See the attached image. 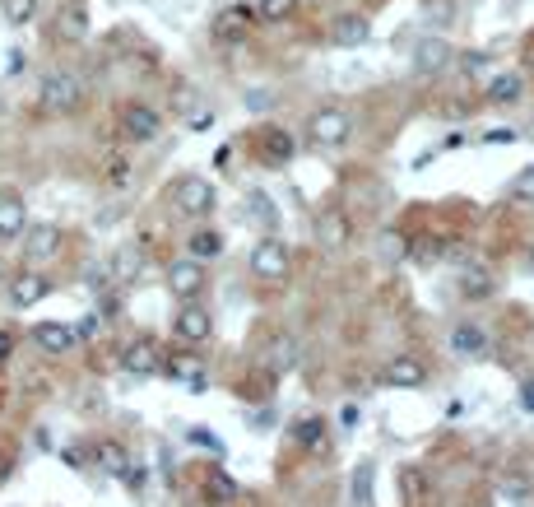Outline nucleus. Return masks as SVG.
Instances as JSON below:
<instances>
[{
	"label": "nucleus",
	"instance_id": "nucleus-25",
	"mask_svg": "<svg viewBox=\"0 0 534 507\" xmlns=\"http://www.w3.org/2000/svg\"><path fill=\"white\" fill-rule=\"evenodd\" d=\"M242 205H246V219H252V224H261L265 233L279 224V210H274V201L265 196L261 186H252V191H246V196H242Z\"/></svg>",
	"mask_w": 534,
	"mask_h": 507
},
{
	"label": "nucleus",
	"instance_id": "nucleus-3",
	"mask_svg": "<svg viewBox=\"0 0 534 507\" xmlns=\"http://www.w3.org/2000/svg\"><path fill=\"white\" fill-rule=\"evenodd\" d=\"M116 126H121V135H126L131 144H149V140H158V135H163V112H158L153 103L131 98V103H121Z\"/></svg>",
	"mask_w": 534,
	"mask_h": 507
},
{
	"label": "nucleus",
	"instance_id": "nucleus-16",
	"mask_svg": "<svg viewBox=\"0 0 534 507\" xmlns=\"http://www.w3.org/2000/svg\"><path fill=\"white\" fill-rule=\"evenodd\" d=\"M256 149H261V159H265L270 168H283V164L298 159V140L283 131V126H265L261 140H256Z\"/></svg>",
	"mask_w": 534,
	"mask_h": 507
},
{
	"label": "nucleus",
	"instance_id": "nucleus-21",
	"mask_svg": "<svg viewBox=\"0 0 534 507\" xmlns=\"http://www.w3.org/2000/svg\"><path fill=\"white\" fill-rule=\"evenodd\" d=\"M144 275V252L140 247H116L107 256V280L112 284H135Z\"/></svg>",
	"mask_w": 534,
	"mask_h": 507
},
{
	"label": "nucleus",
	"instance_id": "nucleus-15",
	"mask_svg": "<svg viewBox=\"0 0 534 507\" xmlns=\"http://www.w3.org/2000/svg\"><path fill=\"white\" fill-rule=\"evenodd\" d=\"M28 233V205L19 191H0V243H19Z\"/></svg>",
	"mask_w": 534,
	"mask_h": 507
},
{
	"label": "nucleus",
	"instance_id": "nucleus-10",
	"mask_svg": "<svg viewBox=\"0 0 534 507\" xmlns=\"http://www.w3.org/2000/svg\"><path fill=\"white\" fill-rule=\"evenodd\" d=\"M121 368H126L131 377H153L163 368V344L153 335H135L126 349H121Z\"/></svg>",
	"mask_w": 534,
	"mask_h": 507
},
{
	"label": "nucleus",
	"instance_id": "nucleus-34",
	"mask_svg": "<svg viewBox=\"0 0 534 507\" xmlns=\"http://www.w3.org/2000/svg\"><path fill=\"white\" fill-rule=\"evenodd\" d=\"M349 498H353V507H377V498H372V465H358Z\"/></svg>",
	"mask_w": 534,
	"mask_h": 507
},
{
	"label": "nucleus",
	"instance_id": "nucleus-39",
	"mask_svg": "<svg viewBox=\"0 0 534 507\" xmlns=\"http://www.w3.org/2000/svg\"><path fill=\"white\" fill-rule=\"evenodd\" d=\"M70 331H74V340H98V331H103V317H98V312H89V317H79Z\"/></svg>",
	"mask_w": 534,
	"mask_h": 507
},
{
	"label": "nucleus",
	"instance_id": "nucleus-42",
	"mask_svg": "<svg viewBox=\"0 0 534 507\" xmlns=\"http://www.w3.org/2000/svg\"><path fill=\"white\" fill-rule=\"evenodd\" d=\"M404 493H409V498H414V502L423 498V484H419V471H404Z\"/></svg>",
	"mask_w": 534,
	"mask_h": 507
},
{
	"label": "nucleus",
	"instance_id": "nucleus-47",
	"mask_svg": "<svg viewBox=\"0 0 534 507\" xmlns=\"http://www.w3.org/2000/svg\"><path fill=\"white\" fill-rule=\"evenodd\" d=\"M0 112H5V98H0Z\"/></svg>",
	"mask_w": 534,
	"mask_h": 507
},
{
	"label": "nucleus",
	"instance_id": "nucleus-22",
	"mask_svg": "<svg viewBox=\"0 0 534 507\" xmlns=\"http://www.w3.org/2000/svg\"><path fill=\"white\" fill-rule=\"evenodd\" d=\"M450 349H456L460 359H479L483 349H488V326H479V322L450 326Z\"/></svg>",
	"mask_w": 534,
	"mask_h": 507
},
{
	"label": "nucleus",
	"instance_id": "nucleus-28",
	"mask_svg": "<svg viewBox=\"0 0 534 507\" xmlns=\"http://www.w3.org/2000/svg\"><path fill=\"white\" fill-rule=\"evenodd\" d=\"M293 363H298L293 335H274V340H270V354H265V368H270V373H289Z\"/></svg>",
	"mask_w": 534,
	"mask_h": 507
},
{
	"label": "nucleus",
	"instance_id": "nucleus-33",
	"mask_svg": "<svg viewBox=\"0 0 534 507\" xmlns=\"http://www.w3.org/2000/svg\"><path fill=\"white\" fill-rule=\"evenodd\" d=\"M293 438L316 456V452H325V423H321V419H302V423L293 428Z\"/></svg>",
	"mask_w": 534,
	"mask_h": 507
},
{
	"label": "nucleus",
	"instance_id": "nucleus-24",
	"mask_svg": "<svg viewBox=\"0 0 534 507\" xmlns=\"http://www.w3.org/2000/svg\"><path fill=\"white\" fill-rule=\"evenodd\" d=\"M94 465H98V471H107V475H126V465H131V456H126V447H121V442H112V438H98L94 442Z\"/></svg>",
	"mask_w": 534,
	"mask_h": 507
},
{
	"label": "nucleus",
	"instance_id": "nucleus-41",
	"mask_svg": "<svg viewBox=\"0 0 534 507\" xmlns=\"http://www.w3.org/2000/svg\"><path fill=\"white\" fill-rule=\"evenodd\" d=\"M516 401H520V410H525V414H534V377H525V382H520Z\"/></svg>",
	"mask_w": 534,
	"mask_h": 507
},
{
	"label": "nucleus",
	"instance_id": "nucleus-7",
	"mask_svg": "<svg viewBox=\"0 0 534 507\" xmlns=\"http://www.w3.org/2000/svg\"><path fill=\"white\" fill-rule=\"evenodd\" d=\"M204 284H210V275H204V261H191V256L168 261V293H173V298L195 303V298L204 293Z\"/></svg>",
	"mask_w": 534,
	"mask_h": 507
},
{
	"label": "nucleus",
	"instance_id": "nucleus-5",
	"mask_svg": "<svg viewBox=\"0 0 534 507\" xmlns=\"http://www.w3.org/2000/svg\"><path fill=\"white\" fill-rule=\"evenodd\" d=\"M214 201H219V191H214L210 177H182L173 186V210L182 219H204V214L214 210Z\"/></svg>",
	"mask_w": 534,
	"mask_h": 507
},
{
	"label": "nucleus",
	"instance_id": "nucleus-32",
	"mask_svg": "<svg viewBox=\"0 0 534 507\" xmlns=\"http://www.w3.org/2000/svg\"><path fill=\"white\" fill-rule=\"evenodd\" d=\"M237 498V484H232V475H223V471H214L210 480H204V502H232Z\"/></svg>",
	"mask_w": 534,
	"mask_h": 507
},
{
	"label": "nucleus",
	"instance_id": "nucleus-23",
	"mask_svg": "<svg viewBox=\"0 0 534 507\" xmlns=\"http://www.w3.org/2000/svg\"><path fill=\"white\" fill-rule=\"evenodd\" d=\"M367 37H372V24H367L362 15H340V19L331 24V43H335V47H362Z\"/></svg>",
	"mask_w": 534,
	"mask_h": 507
},
{
	"label": "nucleus",
	"instance_id": "nucleus-30",
	"mask_svg": "<svg viewBox=\"0 0 534 507\" xmlns=\"http://www.w3.org/2000/svg\"><path fill=\"white\" fill-rule=\"evenodd\" d=\"M498 493L511 498V502H525V498H534V480L525 471H502L498 475Z\"/></svg>",
	"mask_w": 534,
	"mask_h": 507
},
{
	"label": "nucleus",
	"instance_id": "nucleus-12",
	"mask_svg": "<svg viewBox=\"0 0 534 507\" xmlns=\"http://www.w3.org/2000/svg\"><path fill=\"white\" fill-rule=\"evenodd\" d=\"M168 382L186 386V392H204L210 386V373H204V363L195 354H163V368H158Z\"/></svg>",
	"mask_w": 534,
	"mask_h": 507
},
{
	"label": "nucleus",
	"instance_id": "nucleus-31",
	"mask_svg": "<svg viewBox=\"0 0 534 507\" xmlns=\"http://www.w3.org/2000/svg\"><path fill=\"white\" fill-rule=\"evenodd\" d=\"M0 15L10 28H28L37 19V0H0Z\"/></svg>",
	"mask_w": 534,
	"mask_h": 507
},
{
	"label": "nucleus",
	"instance_id": "nucleus-13",
	"mask_svg": "<svg viewBox=\"0 0 534 507\" xmlns=\"http://www.w3.org/2000/svg\"><path fill=\"white\" fill-rule=\"evenodd\" d=\"M89 33H94L89 5H84V0H65L61 15H56V37H61V43H70V47H79V43H89Z\"/></svg>",
	"mask_w": 534,
	"mask_h": 507
},
{
	"label": "nucleus",
	"instance_id": "nucleus-40",
	"mask_svg": "<svg viewBox=\"0 0 534 507\" xmlns=\"http://www.w3.org/2000/svg\"><path fill=\"white\" fill-rule=\"evenodd\" d=\"M131 182V164L126 159H112L107 164V186H126Z\"/></svg>",
	"mask_w": 534,
	"mask_h": 507
},
{
	"label": "nucleus",
	"instance_id": "nucleus-36",
	"mask_svg": "<svg viewBox=\"0 0 534 507\" xmlns=\"http://www.w3.org/2000/svg\"><path fill=\"white\" fill-rule=\"evenodd\" d=\"M293 10H298V0H261V5H256V19L283 24V19H293Z\"/></svg>",
	"mask_w": 534,
	"mask_h": 507
},
{
	"label": "nucleus",
	"instance_id": "nucleus-2",
	"mask_svg": "<svg viewBox=\"0 0 534 507\" xmlns=\"http://www.w3.org/2000/svg\"><path fill=\"white\" fill-rule=\"evenodd\" d=\"M353 135V112L349 107H321L307 116V144L316 149H340Z\"/></svg>",
	"mask_w": 534,
	"mask_h": 507
},
{
	"label": "nucleus",
	"instance_id": "nucleus-11",
	"mask_svg": "<svg viewBox=\"0 0 534 507\" xmlns=\"http://www.w3.org/2000/svg\"><path fill=\"white\" fill-rule=\"evenodd\" d=\"M252 28H256V10H246V5H223L214 15V24H210L214 43H246Z\"/></svg>",
	"mask_w": 534,
	"mask_h": 507
},
{
	"label": "nucleus",
	"instance_id": "nucleus-17",
	"mask_svg": "<svg viewBox=\"0 0 534 507\" xmlns=\"http://www.w3.org/2000/svg\"><path fill=\"white\" fill-rule=\"evenodd\" d=\"M450 61H456V47L446 43V37H423V43L414 47V70L419 75H441V70H450Z\"/></svg>",
	"mask_w": 534,
	"mask_h": 507
},
{
	"label": "nucleus",
	"instance_id": "nucleus-35",
	"mask_svg": "<svg viewBox=\"0 0 534 507\" xmlns=\"http://www.w3.org/2000/svg\"><path fill=\"white\" fill-rule=\"evenodd\" d=\"M507 196H511L516 205H534V164H529V168H520V173L511 177Z\"/></svg>",
	"mask_w": 534,
	"mask_h": 507
},
{
	"label": "nucleus",
	"instance_id": "nucleus-4",
	"mask_svg": "<svg viewBox=\"0 0 534 507\" xmlns=\"http://www.w3.org/2000/svg\"><path fill=\"white\" fill-rule=\"evenodd\" d=\"M289 265H293V252H289V243L283 238H274V233H265V238L252 247V256H246V270H252L256 280H283L289 275Z\"/></svg>",
	"mask_w": 534,
	"mask_h": 507
},
{
	"label": "nucleus",
	"instance_id": "nucleus-1",
	"mask_svg": "<svg viewBox=\"0 0 534 507\" xmlns=\"http://www.w3.org/2000/svg\"><path fill=\"white\" fill-rule=\"evenodd\" d=\"M37 107L47 116H74L84 107V84H79L70 70H47L43 84H37Z\"/></svg>",
	"mask_w": 534,
	"mask_h": 507
},
{
	"label": "nucleus",
	"instance_id": "nucleus-19",
	"mask_svg": "<svg viewBox=\"0 0 534 507\" xmlns=\"http://www.w3.org/2000/svg\"><path fill=\"white\" fill-rule=\"evenodd\" d=\"M492 293H498V275H492L488 265H479V261H465V265H460V298L488 303Z\"/></svg>",
	"mask_w": 534,
	"mask_h": 507
},
{
	"label": "nucleus",
	"instance_id": "nucleus-26",
	"mask_svg": "<svg viewBox=\"0 0 534 507\" xmlns=\"http://www.w3.org/2000/svg\"><path fill=\"white\" fill-rule=\"evenodd\" d=\"M520 94H525V75H520V70H502L498 80L488 84V103H498V107L516 103Z\"/></svg>",
	"mask_w": 534,
	"mask_h": 507
},
{
	"label": "nucleus",
	"instance_id": "nucleus-18",
	"mask_svg": "<svg viewBox=\"0 0 534 507\" xmlns=\"http://www.w3.org/2000/svg\"><path fill=\"white\" fill-rule=\"evenodd\" d=\"M349 238H353V224H349L344 210H325V214L316 219V243H321V252H344Z\"/></svg>",
	"mask_w": 534,
	"mask_h": 507
},
{
	"label": "nucleus",
	"instance_id": "nucleus-8",
	"mask_svg": "<svg viewBox=\"0 0 534 507\" xmlns=\"http://www.w3.org/2000/svg\"><path fill=\"white\" fill-rule=\"evenodd\" d=\"M173 335H177L186 349H200V344H210V335H214V317H210L200 303H182L177 317H173Z\"/></svg>",
	"mask_w": 534,
	"mask_h": 507
},
{
	"label": "nucleus",
	"instance_id": "nucleus-37",
	"mask_svg": "<svg viewBox=\"0 0 534 507\" xmlns=\"http://www.w3.org/2000/svg\"><path fill=\"white\" fill-rule=\"evenodd\" d=\"M441 252H446V243H441V238H423V243H409V256H414L419 265H437V261H441Z\"/></svg>",
	"mask_w": 534,
	"mask_h": 507
},
{
	"label": "nucleus",
	"instance_id": "nucleus-46",
	"mask_svg": "<svg viewBox=\"0 0 534 507\" xmlns=\"http://www.w3.org/2000/svg\"><path fill=\"white\" fill-rule=\"evenodd\" d=\"M525 270H529V275H534V247H529V261H525Z\"/></svg>",
	"mask_w": 534,
	"mask_h": 507
},
{
	"label": "nucleus",
	"instance_id": "nucleus-38",
	"mask_svg": "<svg viewBox=\"0 0 534 507\" xmlns=\"http://www.w3.org/2000/svg\"><path fill=\"white\" fill-rule=\"evenodd\" d=\"M195 447H204V452H214V456H223V438L219 433H210V428H191V433H186Z\"/></svg>",
	"mask_w": 534,
	"mask_h": 507
},
{
	"label": "nucleus",
	"instance_id": "nucleus-29",
	"mask_svg": "<svg viewBox=\"0 0 534 507\" xmlns=\"http://www.w3.org/2000/svg\"><path fill=\"white\" fill-rule=\"evenodd\" d=\"M377 256L386 261V265H400V261H409V238L400 228H381V238H377Z\"/></svg>",
	"mask_w": 534,
	"mask_h": 507
},
{
	"label": "nucleus",
	"instance_id": "nucleus-14",
	"mask_svg": "<svg viewBox=\"0 0 534 507\" xmlns=\"http://www.w3.org/2000/svg\"><path fill=\"white\" fill-rule=\"evenodd\" d=\"M28 340L43 349V354H52V359L70 354V349L79 344L74 331H70V322H37V326H28Z\"/></svg>",
	"mask_w": 534,
	"mask_h": 507
},
{
	"label": "nucleus",
	"instance_id": "nucleus-45",
	"mask_svg": "<svg viewBox=\"0 0 534 507\" xmlns=\"http://www.w3.org/2000/svg\"><path fill=\"white\" fill-rule=\"evenodd\" d=\"M24 61H28V56H24V52L15 47V52L5 56V70H10V75H24Z\"/></svg>",
	"mask_w": 534,
	"mask_h": 507
},
{
	"label": "nucleus",
	"instance_id": "nucleus-6",
	"mask_svg": "<svg viewBox=\"0 0 534 507\" xmlns=\"http://www.w3.org/2000/svg\"><path fill=\"white\" fill-rule=\"evenodd\" d=\"M19 243H24V261H28V265H47V261H56V256H61L65 233H61V224L37 219V224H28V233H24Z\"/></svg>",
	"mask_w": 534,
	"mask_h": 507
},
{
	"label": "nucleus",
	"instance_id": "nucleus-20",
	"mask_svg": "<svg viewBox=\"0 0 534 507\" xmlns=\"http://www.w3.org/2000/svg\"><path fill=\"white\" fill-rule=\"evenodd\" d=\"M423 382H428V368L414 354H395L386 363V386H395V392H414V386H423Z\"/></svg>",
	"mask_w": 534,
	"mask_h": 507
},
{
	"label": "nucleus",
	"instance_id": "nucleus-27",
	"mask_svg": "<svg viewBox=\"0 0 534 507\" xmlns=\"http://www.w3.org/2000/svg\"><path fill=\"white\" fill-rule=\"evenodd\" d=\"M186 256H191V261H214V256H223V233H214V228H195L191 243H186Z\"/></svg>",
	"mask_w": 534,
	"mask_h": 507
},
{
	"label": "nucleus",
	"instance_id": "nucleus-43",
	"mask_svg": "<svg viewBox=\"0 0 534 507\" xmlns=\"http://www.w3.org/2000/svg\"><path fill=\"white\" fill-rule=\"evenodd\" d=\"M483 144H516V131H488Z\"/></svg>",
	"mask_w": 534,
	"mask_h": 507
},
{
	"label": "nucleus",
	"instance_id": "nucleus-44",
	"mask_svg": "<svg viewBox=\"0 0 534 507\" xmlns=\"http://www.w3.org/2000/svg\"><path fill=\"white\" fill-rule=\"evenodd\" d=\"M15 354V331H0V363Z\"/></svg>",
	"mask_w": 534,
	"mask_h": 507
},
{
	"label": "nucleus",
	"instance_id": "nucleus-9",
	"mask_svg": "<svg viewBox=\"0 0 534 507\" xmlns=\"http://www.w3.org/2000/svg\"><path fill=\"white\" fill-rule=\"evenodd\" d=\"M52 289H56L52 275H43L37 265H28V270H19V275L10 280V307H15V312H28V307L43 303Z\"/></svg>",
	"mask_w": 534,
	"mask_h": 507
}]
</instances>
